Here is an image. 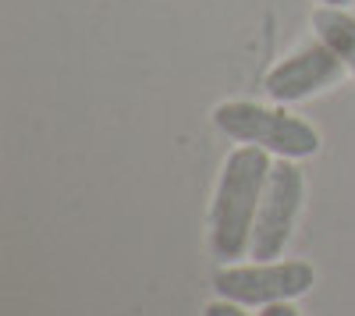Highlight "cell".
Returning <instances> with one entry per match:
<instances>
[{
	"label": "cell",
	"instance_id": "obj_7",
	"mask_svg": "<svg viewBox=\"0 0 355 316\" xmlns=\"http://www.w3.org/2000/svg\"><path fill=\"white\" fill-rule=\"evenodd\" d=\"M206 316H245L239 302H227V299H217L206 306Z\"/></svg>",
	"mask_w": 355,
	"mask_h": 316
},
{
	"label": "cell",
	"instance_id": "obj_3",
	"mask_svg": "<svg viewBox=\"0 0 355 316\" xmlns=\"http://www.w3.org/2000/svg\"><path fill=\"white\" fill-rule=\"evenodd\" d=\"M316 270L302 260H270L252 267H224L214 274V292L239 306H270V302H291L313 288Z\"/></svg>",
	"mask_w": 355,
	"mask_h": 316
},
{
	"label": "cell",
	"instance_id": "obj_1",
	"mask_svg": "<svg viewBox=\"0 0 355 316\" xmlns=\"http://www.w3.org/2000/svg\"><path fill=\"white\" fill-rule=\"evenodd\" d=\"M270 167L274 164L266 160V150L259 146H242L224 160L210 207V252L217 260L227 263L249 249Z\"/></svg>",
	"mask_w": 355,
	"mask_h": 316
},
{
	"label": "cell",
	"instance_id": "obj_9",
	"mask_svg": "<svg viewBox=\"0 0 355 316\" xmlns=\"http://www.w3.org/2000/svg\"><path fill=\"white\" fill-rule=\"evenodd\" d=\"M323 4H331V8H348L352 0H323Z\"/></svg>",
	"mask_w": 355,
	"mask_h": 316
},
{
	"label": "cell",
	"instance_id": "obj_2",
	"mask_svg": "<svg viewBox=\"0 0 355 316\" xmlns=\"http://www.w3.org/2000/svg\"><path fill=\"white\" fill-rule=\"evenodd\" d=\"M214 125L234 142L259 146L266 153H277L288 160H306L320 150V135L302 118L281 110V107H263L252 100H227L214 107Z\"/></svg>",
	"mask_w": 355,
	"mask_h": 316
},
{
	"label": "cell",
	"instance_id": "obj_8",
	"mask_svg": "<svg viewBox=\"0 0 355 316\" xmlns=\"http://www.w3.org/2000/svg\"><path fill=\"white\" fill-rule=\"evenodd\" d=\"M259 316H299V309L288 306V302H270V306H263Z\"/></svg>",
	"mask_w": 355,
	"mask_h": 316
},
{
	"label": "cell",
	"instance_id": "obj_5",
	"mask_svg": "<svg viewBox=\"0 0 355 316\" xmlns=\"http://www.w3.org/2000/svg\"><path fill=\"white\" fill-rule=\"evenodd\" d=\"M341 71H345V61L316 36L302 43L295 53H288L281 64H274L270 75L263 78V89L277 103H295L313 93H323L327 85L341 78Z\"/></svg>",
	"mask_w": 355,
	"mask_h": 316
},
{
	"label": "cell",
	"instance_id": "obj_4",
	"mask_svg": "<svg viewBox=\"0 0 355 316\" xmlns=\"http://www.w3.org/2000/svg\"><path fill=\"white\" fill-rule=\"evenodd\" d=\"M299 207H302V170L295 167V160L281 157L270 167V178H266V192L249 242L256 263H270L284 252L295 231V220H299Z\"/></svg>",
	"mask_w": 355,
	"mask_h": 316
},
{
	"label": "cell",
	"instance_id": "obj_6",
	"mask_svg": "<svg viewBox=\"0 0 355 316\" xmlns=\"http://www.w3.org/2000/svg\"><path fill=\"white\" fill-rule=\"evenodd\" d=\"M313 28H316V36L341 57L345 68L355 78V15H348L345 8L323 4L320 11H313Z\"/></svg>",
	"mask_w": 355,
	"mask_h": 316
}]
</instances>
